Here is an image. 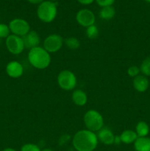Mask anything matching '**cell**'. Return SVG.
Segmentation results:
<instances>
[{"mask_svg": "<svg viewBox=\"0 0 150 151\" xmlns=\"http://www.w3.org/2000/svg\"><path fill=\"white\" fill-rule=\"evenodd\" d=\"M116 15V10L113 6L101 7L99 12V16L101 19L104 20H110Z\"/></svg>", "mask_w": 150, "mask_h": 151, "instance_id": "obj_17", "label": "cell"}, {"mask_svg": "<svg viewBox=\"0 0 150 151\" xmlns=\"http://www.w3.org/2000/svg\"><path fill=\"white\" fill-rule=\"evenodd\" d=\"M10 29L8 25L0 24V38H7L10 35Z\"/></svg>", "mask_w": 150, "mask_h": 151, "instance_id": "obj_22", "label": "cell"}, {"mask_svg": "<svg viewBox=\"0 0 150 151\" xmlns=\"http://www.w3.org/2000/svg\"><path fill=\"white\" fill-rule=\"evenodd\" d=\"M57 83L62 89L65 91H71L76 87L77 80L73 72L69 69H64L57 75Z\"/></svg>", "mask_w": 150, "mask_h": 151, "instance_id": "obj_5", "label": "cell"}, {"mask_svg": "<svg viewBox=\"0 0 150 151\" xmlns=\"http://www.w3.org/2000/svg\"><path fill=\"white\" fill-rule=\"evenodd\" d=\"M6 47L7 50L13 55L21 54L24 50L25 47L22 37L16 35H10L5 41Z\"/></svg>", "mask_w": 150, "mask_h": 151, "instance_id": "obj_8", "label": "cell"}, {"mask_svg": "<svg viewBox=\"0 0 150 151\" xmlns=\"http://www.w3.org/2000/svg\"><path fill=\"white\" fill-rule=\"evenodd\" d=\"M134 147L136 151H150V138L138 137L134 142Z\"/></svg>", "mask_w": 150, "mask_h": 151, "instance_id": "obj_16", "label": "cell"}, {"mask_svg": "<svg viewBox=\"0 0 150 151\" xmlns=\"http://www.w3.org/2000/svg\"><path fill=\"white\" fill-rule=\"evenodd\" d=\"M9 28L13 35L23 37L30 31V26L28 22L23 19L16 18L10 21L9 23Z\"/></svg>", "mask_w": 150, "mask_h": 151, "instance_id": "obj_7", "label": "cell"}, {"mask_svg": "<svg viewBox=\"0 0 150 151\" xmlns=\"http://www.w3.org/2000/svg\"><path fill=\"white\" fill-rule=\"evenodd\" d=\"M135 132L138 137H147L149 133V125L144 121H140L137 123L136 127H135Z\"/></svg>", "mask_w": 150, "mask_h": 151, "instance_id": "obj_18", "label": "cell"}, {"mask_svg": "<svg viewBox=\"0 0 150 151\" xmlns=\"http://www.w3.org/2000/svg\"><path fill=\"white\" fill-rule=\"evenodd\" d=\"M28 60L35 69H45L51 63V58L50 53L44 47L39 46L29 50L28 53Z\"/></svg>", "mask_w": 150, "mask_h": 151, "instance_id": "obj_2", "label": "cell"}, {"mask_svg": "<svg viewBox=\"0 0 150 151\" xmlns=\"http://www.w3.org/2000/svg\"><path fill=\"white\" fill-rule=\"evenodd\" d=\"M64 43L63 37L58 34H51L44 39L43 47L49 53L58 52L62 48Z\"/></svg>", "mask_w": 150, "mask_h": 151, "instance_id": "obj_6", "label": "cell"}, {"mask_svg": "<svg viewBox=\"0 0 150 151\" xmlns=\"http://www.w3.org/2000/svg\"><path fill=\"white\" fill-rule=\"evenodd\" d=\"M84 124L89 131L93 132H98L104 127V118L102 115L96 110L91 109L84 114Z\"/></svg>", "mask_w": 150, "mask_h": 151, "instance_id": "obj_4", "label": "cell"}, {"mask_svg": "<svg viewBox=\"0 0 150 151\" xmlns=\"http://www.w3.org/2000/svg\"><path fill=\"white\" fill-rule=\"evenodd\" d=\"M49 1H54H54H57V0H49Z\"/></svg>", "mask_w": 150, "mask_h": 151, "instance_id": "obj_31", "label": "cell"}, {"mask_svg": "<svg viewBox=\"0 0 150 151\" xmlns=\"http://www.w3.org/2000/svg\"><path fill=\"white\" fill-rule=\"evenodd\" d=\"M64 43L67 48L70 50H77L80 47V41L75 37H69L64 40Z\"/></svg>", "mask_w": 150, "mask_h": 151, "instance_id": "obj_19", "label": "cell"}, {"mask_svg": "<svg viewBox=\"0 0 150 151\" xmlns=\"http://www.w3.org/2000/svg\"><path fill=\"white\" fill-rule=\"evenodd\" d=\"M6 72L12 78H19L23 75L24 67L21 63L16 60L9 62L6 66Z\"/></svg>", "mask_w": 150, "mask_h": 151, "instance_id": "obj_10", "label": "cell"}, {"mask_svg": "<svg viewBox=\"0 0 150 151\" xmlns=\"http://www.w3.org/2000/svg\"><path fill=\"white\" fill-rule=\"evenodd\" d=\"M1 151H17L15 149L11 148V147H7V148H4V150H2Z\"/></svg>", "mask_w": 150, "mask_h": 151, "instance_id": "obj_28", "label": "cell"}, {"mask_svg": "<svg viewBox=\"0 0 150 151\" xmlns=\"http://www.w3.org/2000/svg\"><path fill=\"white\" fill-rule=\"evenodd\" d=\"M21 151H41L38 145L32 143H27L24 145L21 148Z\"/></svg>", "mask_w": 150, "mask_h": 151, "instance_id": "obj_23", "label": "cell"}, {"mask_svg": "<svg viewBox=\"0 0 150 151\" xmlns=\"http://www.w3.org/2000/svg\"><path fill=\"white\" fill-rule=\"evenodd\" d=\"M99 6L101 7H108V6H113L114 4L115 0H95Z\"/></svg>", "mask_w": 150, "mask_h": 151, "instance_id": "obj_25", "label": "cell"}, {"mask_svg": "<svg viewBox=\"0 0 150 151\" xmlns=\"http://www.w3.org/2000/svg\"><path fill=\"white\" fill-rule=\"evenodd\" d=\"M140 72V68L137 66H131L128 68L127 69V74L129 76L132 77V78H135L136 76L139 75Z\"/></svg>", "mask_w": 150, "mask_h": 151, "instance_id": "obj_24", "label": "cell"}, {"mask_svg": "<svg viewBox=\"0 0 150 151\" xmlns=\"http://www.w3.org/2000/svg\"><path fill=\"white\" fill-rule=\"evenodd\" d=\"M138 135H137L136 132L134 131L133 130L131 129H126L124 130L123 132L119 136V139H120L121 142H123L124 144L129 145L134 143L135 140L138 139Z\"/></svg>", "mask_w": 150, "mask_h": 151, "instance_id": "obj_15", "label": "cell"}, {"mask_svg": "<svg viewBox=\"0 0 150 151\" xmlns=\"http://www.w3.org/2000/svg\"><path fill=\"white\" fill-rule=\"evenodd\" d=\"M73 103L77 106H84L88 102L87 94L81 89H76L73 91L71 95Z\"/></svg>", "mask_w": 150, "mask_h": 151, "instance_id": "obj_14", "label": "cell"}, {"mask_svg": "<svg viewBox=\"0 0 150 151\" xmlns=\"http://www.w3.org/2000/svg\"><path fill=\"white\" fill-rule=\"evenodd\" d=\"M57 15V3L51 1H44L37 9L38 18L44 23H51Z\"/></svg>", "mask_w": 150, "mask_h": 151, "instance_id": "obj_3", "label": "cell"}, {"mask_svg": "<svg viewBox=\"0 0 150 151\" xmlns=\"http://www.w3.org/2000/svg\"><path fill=\"white\" fill-rule=\"evenodd\" d=\"M96 135L98 140L102 144L106 145H111L115 143L116 137L113 134V131L109 128L103 127L100 131H98V134Z\"/></svg>", "mask_w": 150, "mask_h": 151, "instance_id": "obj_12", "label": "cell"}, {"mask_svg": "<svg viewBox=\"0 0 150 151\" xmlns=\"http://www.w3.org/2000/svg\"><path fill=\"white\" fill-rule=\"evenodd\" d=\"M76 20L79 25L84 27L94 25L96 22V16L89 9H82L76 15Z\"/></svg>", "mask_w": 150, "mask_h": 151, "instance_id": "obj_9", "label": "cell"}, {"mask_svg": "<svg viewBox=\"0 0 150 151\" xmlns=\"http://www.w3.org/2000/svg\"><path fill=\"white\" fill-rule=\"evenodd\" d=\"M76 1L83 5H89V4H92L95 0H76Z\"/></svg>", "mask_w": 150, "mask_h": 151, "instance_id": "obj_26", "label": "cell"}, {"mask_svg": "<svg viewBox=\"0 0 150 151\" xmlns=\"http://www.w3.org/2000/svg\"><path fill=\"white\" fill-rule=\"evenodd\" d=\"M24 44L25 48L31 49L35 48L36 47H39V44L41 43V37L39 34L36 31H29L26 35L22 37Z\"/></svg>", "mask_w": 150, "mask_h": 151, "instance_id": "obj_11", "label": "cell"}, {"mask_svg": "<svg viewBox=\"0 0 150 151\" xmlns=\"http://www.w3.org/2000/svg\"><path fill=\"white\" fill-rule=\"evenodd\" d=\"M98 142L96 134L88 129L77 131L72 138V145L76 151H94Z\"/></svg>", "mask_w": 150, "mask_h": 151, "instance_id": "obj_1", "label": "cell"}, {"mask_svg": "<svg viewBox=\"0 0 150 151\" xmlns=\"http://www.w3.org/2000/svg\"><path fill=\"white\" fill-rule=\"evenodd\" d=\"M99 33V29L95 24L91 25V26L87 27L86 35L90 39H95V38H96L98 37Z\"/></svg>", "mask_w": 150, "mask_h": 151, "instance_id": "obj_21", "label": "cell"}, {"mask_svg": "<svg viewBox=\"0 0 150 151\" xmlns=\"http://www.w3.org/2000/svg\"><path fill=\"white\" fill-rule=\"evenodd\" d=\"M27 1H29V3L33 4H38L39 5L41 3H42L44 0H26Z\"/></svg>", "mask_w": 150, "mask_h": 151, "instance_id": "obj_27", "label": "cell"}, {"mask_svg": "<svg viewBox=\"0 0 150 151\" xmlns=\"http://www.w3.org/2000/svg\"><path fill=\"white\" fill-rule=\"evenodd\" d=\"M140 70L146 77L150 76V56L143 60L140 66Z\"/></svg>", "mask_w": 150, "mask_h": 151, "instance_id": "obj_20", "label": "cell"}, {"mask_svg": "<svg viewBox=\"0 0 150 151\" xmlns=\"http://www.w3.org/2000/svg\"><path fill=\"white\" fill-rule=\"evenodd\" d=\"M133 87L138 92H144L146 91L149 86V80L145 75H138L134 78L132 81Z\"/></svg>", "mask_w": 150, "mask_h": 151, "instance_id": "obj_13", "label": "cell"}, {"mask_svg": "<svg viewBox=\"0 0 150 151\" xmlns=\"http://www.w3.org/2000/svg\"><path fill=\"white\" fill-rule=\"evenodd\" d=\"M41 151H54V150H51V149H50V148H45V149H44V150H42Z\"/></svg>", "mask_w": 150, "mask_h": 151, "instance_id": "obj_29", "label": "cell"}, {"mask_svg": "<svg viewBox=\"0 0 150 151\" xmlns=\"http://www.w3.org/2000/svg\"><path fill=\"white\" fill-rule=\"evenodd\" d=\"M144 1H146V2H149V3H150V0H144Z\"/></svg>", "mask_w": 150, "mask_h": 151, "instance_id": "obj_30", "label": "cell"}]
</instances>
